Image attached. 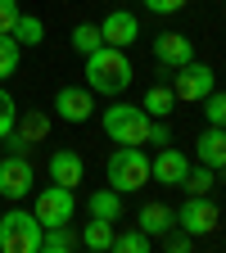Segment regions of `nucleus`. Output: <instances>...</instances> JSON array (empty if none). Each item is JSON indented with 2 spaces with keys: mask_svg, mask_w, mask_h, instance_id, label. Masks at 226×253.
<instances>
[{
  "mask_svg": "<svg viewBox=\"0 0 226 253\" xmlns=\"http://www.w3.org/2000/svg\"><path fill=\"white\" fill-rule=\"evenodd\" d=\"M136 68H132V59H127V50L118 45H95L86 54V86L90 90H100V95H122L127 86H132Z\"/></svg>",
  "mask_w": 226,
  "mask_h": 253,
  "instance_id": "nucleus-1",
  "label": "nucleus"
},
{
  "mask_svg": "<svg viewBox=\"0 0 226 253\" xmlns=\"http://www.w3.org/2000/svg\"><path fill=\"white\" fill-rule=\"evenodd\" d=\"M149 113L145 109H136V104H113V109H104V118H100V126H104V136L113 140V145H149Z\"/></svg>",
  "mask_w": 226,
  "mask_h": 253,
  "instance_id": "nucleus-2",
  "label": "nucleus"
},
{
  "mask_svg": "<svg viewBox=\"0 0 226 253\" xmlns=\"http://www.w3.org/2000/svg\"><path fill=\"white\" fill-rule=\"evenodd\" d=\"M41 221L27 208H9L0 217V249L5 253H41Z\"/></svg>",
  "mask_w": 226,
  "mask_h": 253,
  "instance_id": "nucleus-3",
  "label": "nucleus"
},
{
  "mask_svg": "<svg viewBox=\"0 0 226 253\" xmlns=\"http://www.w3.org/2000/svg\"><path fill=\"white\" fill-rule=\"evenodd\" d=\"M149 181V158H145V149L140 145H122V149H113V158H109V185L118 190V195H127V190H140Z\"/></svg>",
  "mask_w": 226,
  "mask_h": 253,
  "instance_id": "nucleus-4",
  "label": "nucleus"
},
{
  "mask_svg": "<svg viewBox=\"0 0 226 253\" xmlns=\"http://www.w3.org/2000/svg\"><path fill=\"white\" fill-rule=\"evenodd\" d=\"M217 90V73L208 68V63H181V68H172V95L185 104H204V95Z\"/></svg>",
  "mask_w": 226,
  "mask_h": 253,
  "instance_id": "nucleus-5",
  "label": "nucleus"
},
{
  "mask_svg": "<svg viewBox=\"0 0 226 253\" xmlns=\"http://www.w3.org/2000/svg\"><path fill=\"white\" fill-rule=\"evenodd\" d=\"M73 212H77V199H73V190L68 185H45V190H37V204H32V217L41 221V226H63V221H73Z\"/></svg>",
  "mask_w": 226,
  "mask_h": 253,
  "instance_id": "nucleus-6",
  "label": "nucleus"
},
{
  "mask_svg": "<svg viewBox=\"0 0 226 253\" xmlns=\"http://www.w3.org/2000/svg\"><path fill=\"white\" fill-rule=\"evenodd\" d=\"M217 221H222V212H217V204H213V195H190L181 208H177V226L185 231V235H213L217 231Z\"/></svg>",
  "mask_w": 226,
  "mask_h": 253,
  "instance_id": "nucleus-7",
  "label": "nucleus"
},
{
  "mask_svg": "<svg viewBox=\"0 0 226 253\" xmlns=\"http://www.w3.org/2000/svg\"><path fill=\"white\" fill-rule=\"evenodd\" d=\"M32 181H37V172H32V163H27V154H5L0 158V195H5L9 204H18V199H27V190H32Z\"/></svg>",
  "mask_w": 226,
  "mask_h": 253,
  "instance_id": "nucleus-8",
  "label": "nucleus"
},
{
  "mask_svg": "<svg viewBox=\"0 0 226 253\" xmlns=\"http://www.w3.org/2000/svg\"><path fill=\"white\" fill-rule=\"evenodd\" d=\"M45 136H50V113H41V109H27V113H18L14 131H9L5 140H9V149H14V154H23L27 145H41Z\"/></svg>",
  "mask_w": 226,
  "mask_h": 253,
  "instance_id": "nucleus-9",
  "label": "nucleus"
},
{
  "mask_svg": "<svg viewBox=\"0 0 226 253\" xmlns=\"http://www.w3.org/2000/svg\"><path fill=\"white\" fill-rule=\"evenodd\" d=\"M54 113H59L63 122H86V118L95 113V90H90V86H59Z\"/></svg>",
  "mask_w": 226,
  "mask_h": 253,
  "instance_id": "nucleus-10",
  "label": "nucleus"
},
{
  "mask_svg": "<svg viewBox=\"0 0 226 253\" xmlns=\"http://www.w3.org/2000/svg\"><path fill=\"white\" fill-rule=\"evenodd\" d=\"M185 172H190V158L172 145H158V158H149V181L158 185H181Z\"/></svg>",
  "mask_w": 226,
  "mask_h": 253,
  "instance_id": "nucleus-11",
  "label": "nucleus"
},
{
  "mask_svg": "<svg viewBox=\"0 0 226 253\" xmlns=\"http://www.w3.org/2000/svg\"><path fill=\"white\" fill-rule=\"evenodd\" d=\"M100 37H104V45L127 50V45L140 37V23H136V14H127V9H109L104 23H100Z\"/></svg>",
  "mask_w": 226,
  "mask_h": 253,
  "instance_id": "nucleus-12",
  "label": "nucleus"
},
{
  "mask_svg": "<svg viewBox=\"0 0 226 253\" xmlns=\"http://www.w3.org/2000/svg\"><path fill=\"white\" fill-rule=\"evenodd\" d=\"M154 59L163 63V68H181V63L195 59V45H190V37H181V32H158L154 37Z\"/></svg>",
  "mask_w": 226,
  "mask_h": 253,
  "instance_id": "nucleus-13",
  "label": "nucleus"
},
{
  "mask_svg": "<svg viewBox=\"0 0 226 253\" xmlns=\"http://www.w3.org/2000/svg\"><path fill=\"white\" fill-rule=\"evenodd\" d=\"M195 154H199V163L213 168V172L226 168V126H213V122H208V126H204V136L195 140Z\"/></svg>",
  "mask_w": 226,
  "mask_h": 253,
  "instance_id": "nucleus-14",
  "label": "nucleus"
},
{
  "mask_svg": "<svg viewBox=\"0 0 226 253\" xmlns=\"http://www.w3.org/2000/svg\"><path fill=\"white\" fill-rule=\"evenodd\" d=\"M82 172L86 168H82V154L77 149H54L50 154V181L54 185H68L73 190V185H82Z\"/></svg>",
  "mask_w": 226,
  "mask_h": 253,
  "instance_id": "nucleus-15",
  "label": "nucleus"
},
{
  "mask_svg": "<svg viewBox=\"0 0 226 253\" xmlns=\"http://www.w3.org/2000/svg\"><path fill=\"white\" fill-rule=\"evenodd\" d=\"M136 226H140L145 235H163V231H172V226H177V212H172L168 204H145V208H140V217H136Z\"/></svg>",
  "mask_w": 226,
  "mask_h": 253,
  "instance_id": "nucleus-16",
  "label": "nucleus"
},
{
  "mask_svg": "<svg viewBox=\"0 0 226 253\" xmlns=\"http://www.w3.org/2000/svg\"><path fill=\"white\" fill-rule=\"evenodd\" d=\"M82 244V235H73V226L63 221V226H45L41 231V253H73Z\"/></svg>",
  "mask_w": 226,
  "mask_h": 253,
  "instance_id": "nucleus-17",
  "label": "nucleus"
},
{
  "mask_svg": "<svg viewBox=\"0 0 226 253\" xmlns=\"http://www.w3.org/2000/svg\"><path fill=\"white\" fill-rule=\"evenodd\" d=\"M9 37H14L18 45H41V41H45V23H41L37 14H23V9H18V18H14V27H9Z\"/></svg>",
  "mask_w": 226,
  "mask_h": 253,
  "instance_id": "nucleus-18",
  "label": "nucleus"
},
{
  "mask_svg": "<svg viewBox=\"0 0 226 253\" xmlns=\"http://www.w3.org/2000/svg\"><path fill=\"white\" fill-rule=\"evenodd\" d=\"M82 249H90V253H104V249H113V221H104V217H90V221H86V231H82Z\"/></svg>",
  "mask_w": 226,
  "mask_h": 253,
  "instance_id": "nucleus-19",
  "label": "nucleus"
},
{
  "mask_svg": "<svg viewBox=\"0 0 226 253\" xmlns=\"http://www.w3.org/2000/svg\"><path fill=\"white\" fill-rule=\"evenodd\" d=\"M86 208H90V217H104V221H118L122 217V195L109 185V190H95V195L86 199Z\"/></svg>",
  "mask_w": 226,
  "mask_h": 253,
  "instance_id": "nucleus-20",
  "label": "nucleus"
},
{
  "mask_svg": "<svg viewBox=\"0 0 226 253\" xmlns=\"http://www.w3.org/2000/svg\"><path fill=\"white\" fill-rule=\"evenodd\" d=\"M172 104H177L172 86H149V90H145V104H140V109H145L149 118H168V113H172Z\"/></svg>",
  "mask_w": 226,
  "mask_h": 253,
  "instance_id": "nucleus-21",
  "label": "nucleus"
},
{
  "mask_svg": "<svg viewBox=\"0 0 226 253\" xmlns=\"http://www.w3.org/2000/svg\"><path fill=\"white\" fill-rule=\"evenodd\" d=\"M149 249H154V235H145L140 226L136 231H122V235L113 231V253H149Z\"/></svg>",
  "mask_w": 226,
  "mask_h": 253,
  "instance_id": "nucleus-22",
  "label": "nucleus"
},
{
  "mask_svg": "<svg viewBox=\"0 0 226 253\" xmlns=\"http://www.w3.org/2000/svg\"><path fill=\"white\" fill-rule=\"evenodd\" d=\"M181 190H185V195H213V168H190L185 172V181H181Z\"/></svg>",
  "mask_w": 226,
  "mask_h": 253,
  "instance_id": "nucleus-23",
  "label": "nucleus"
},
{
  "mask_svg": "<svg viewBox=\"0 0 226 253\" xmlns=\"http://www.w3.org/2000/svg\"><path fill=\"white\" fill-rule=\"evenodd\" d=\"M95 45H104V37H100V27H95V23H77V27H73V50L90 54Z\"/></svg>",
  "mask_w": 226,
  "mask_h": 253,
  "instance_id": "nucleus-24",
  "label": "nucleus"
},
{
  "mask_svg": "<svg viewBox=\"0 0 226 253\" xmlns=\"http://www.w3.org/2000/svg\"><path fill=\"white\" fill-rule=\"evenodd\" d=\"M18 41L9 37V32H0V77H14V68H18Z\"/></svg>",
  "mask_w": 226,
  "mask_h": 253,
  "instance_id": "nucleus-25",
  "label": "nucleus"
},
{
  "mask_svg": "<svg viewBox=\"0 0 226 253\" xmlns=\"http://www.w3.org/2000/svg\"><path fill=\"white\" fill-rule=\"evenodd\" d=\"M14 122H18V104H14V95L0 86V140L14 131Z\"/></svg>",
  "mask_w": 226,
  "mask_h": 253,
  "instance_id": "nucleus-26",
  "label": "nucleus"
},
{
  "mask_svg": "<svg viewBox=\"0 0 226 253\" xmlns=\"http://www.w3.org/2000/svg\"><path fill=\"white\" fill-rule=\"evenodd\" d=\"M204 104H208V122L213 126H226V90H208Z\"/></svg>",
  "mask_w": 226,
  "mask_h": 253,
  "instance_id": "nucleus-27",
  "label": "nucleus"
},
{
  "mask_svg": "<svg viewBox=\"0 0 226 253\" xmlns=\"http://www.w3.org/2000/svg\"><path fill=\"white\" fill-rule=\"evenodd\" d=\"M163 249H168V253H190V249H195V235H185V231H163Z\"/></svg>",
  "mask_w": 226,
  "mask_h": 253,
  "instance_id": "nucleus-28",
  "label": "nucleus"
},
{
  "mask_svg": "<svg viewBox=\"0 0 226 253\" xmlns=\"http://www.w3.org/2000/svg\"><path fill=\"white\" fill-rule=\"evenodd\" d=\"M149 145H172V126H168L163 118L149 122Z\"/></svg>",
  "mask_w": 226,
  "mask_h": 253,
  "instance_id": "nucleus-29",
  "label": "nucleus"
},
{
  "mask_svg": "<svg viewBox=\"0 0 226 253\" xmlns=\"http://www.w3.org/2000/svg\"><path fill=\"white\" fill-rule=\"evenodd\" d=\"M140 5H149L154 14H181V9L190 5V0H140Z\"/></svg>",
  "mask_w": 226,
  "mask_h": 253,
  "instance_id": "nucleus-30",
  "label": "nucleus"
},
{
  "mask_svg": "<svg viewBox=\"0 0 226 253\" xmlns=\"http://www.w3.org/2000/svg\"><path fill=\"white\" fill-rule=\"evenodd\" d=\"M18 18V0H0V32H9Z\"/></svg>",
  "mask_w": 226,
  "mask_h": 253,
  "instance_id": "nucleus-31",
  "label": "nucleus"
}]
</instances>
